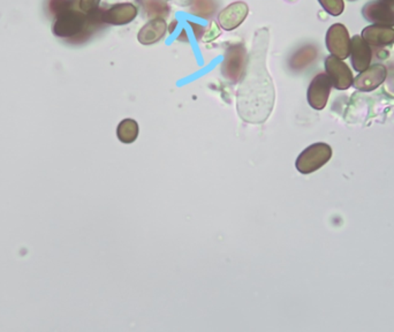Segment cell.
<instances>
[{
  "label": "cell",
  "mask_w": 394,
  "mask_h": 332,
  "mask_svg": "<svg viewBox=\"0 0 394 332\" xmlns=\"http://www.w3.org/2000/svg\"><path fill=\"white\" fill-rule=\"evenodd\" d=\"M190 27H192V33L195 35L196 40L197 38H201L204 36V28L202 25H197V23H194V22H190Z\"/></svg>",
  "instance_id": "44dd1931"
},
{
  "label": "cell",
  "mask_w": 394,
  "mask_h": 332,
  "mask_svg": "<svg viewBox=\"0 0 394 332\" xmlns=\"http://www.w3.org/2000/svg\"><path fill=\"white\" fill-rule=\"evenodd\" d=\"M351 56L352 65L355 71H366L371 64L373 59V50L369 47V44L362 38V36H353L351 40Z\"/></svg>",
  "instance_id": "7c38bea8"
},
{
  "label": "cell",
  "mask_w": 394,
  "mask_h": 332,
  "mask_svg": "<svg viewBox=\"0 0 394 332\" xmlns=\"http://www.w3.org/2000/svg\"><path fill=\"white\" fill-rule=\"evenodd\" d=\"M249 8L243 1H236L225 7L218 14V23L224 30L231 31L243 25L248 16Z\"/></svg>",
  "instance_id": "9c48e42d"
},
{
  "label": "cell",
  "mask_w": 394,
  "mask_h": 332,
  "mask_svg": "<svg viewBox=\"0 0 394 332\" xmlns=\"http://www.w3.org/2000/svg\"><path fill=\"white\" fill-rule=\"evenodd\" d=\"M332 84L328 74L320 73L311 82L308 88L307 98L309 105L315 110H323L329 101Z\"/></svg>",
  "instance_id": "52a82bcc"
},
{
  "label": "cell",
  "mask_w": 394,
  "mask_h": 332,
  "mask_svg": "<svg viewBox=\"0 0 394 332\" xmlns=\"http://www.w3.org/2000/svg\"><path fill=\"white\" fill-rule=\"evenodd\" d=\"M186 33L187 31L185 30V29H183V30L181 31V35L180 36H179V40H183V42H190V40H188V38H186Z\"/></svg>",
  "instance_id": "7402d4cb"
},
{
  "label": "cell",
  "mask_w": 394,
  "mask_h": 332,
  "mask_svg": "<svg viewBox=\"0 0 394 332\" xmlns=\"http://www.w3.org/2000/svg\"><path fill=\"white\" fill-rule=\"evenodd\" d=\"M216 7L217 4L214 3V0H192L190 12L202 19H209L214 16Z\"/></svg>",
  "instance_id": "e0dca14e"
},
{
  "label": "cell",
  "mask_w": 394,
  "mask_h": 332,
  "mask_svg": "<svg viewBox=\"0 0 394 332\" xmlns=\"http://www.w3.org/2000/svg\"><path fill=\"white\" fill-rule=\"evenodd\" d=\"M351 40L347 28L342 23H335L326 33V47L332 56L344 60L351 53Z\"/></svg>",
  "instance_id": "277c9868"
},
{
  "label": "cell",
  "mask_w": 394,
  "mask_h": 332,
  "mask_svg": "<svg viewBox=\"0 0 394 332\" xmlns=\"http://www.w3.org/2000/svg\"><path fill=\"white\" fill-rule=\"evenodd\" d=\"M317 50L316 47L311 45H306L299 49L289 59V67L293 71H301L311 65L313 60L316 59Z\"/></svg>",
  "instance_id": "5bb4252c"
},
{
  "label": "cell",
  "mask_w": 394,
  "mask_h": 332,
  "mask_svg": "<svg viewBox=\"0 0 394 332\" xmlns=\"http://www.w3.org/2000/svg\"><path fill=\"white\" fill-rule=\"evenodd\" d=\"M362 38L369 44L371 50L378 55L384 53L388 57V53L383 52L385 47H392L394 44V28L384 27V25H368L362 31Z\"/></svg>",
  "instance_id": "5b68a950"
},
{
  "label": "cell",
  "mask_w": 394,
  "mask_h": 332,
  "mask_svg": "<svg viewBox=\"0 0 394 332\" xmlns=\"http://www.w3.org/2000/svg\"><path fill=\"white\" fill-rule=\"evenodd\" d=\"M325 71L335 89L346 91L353 86L354 79L351 69L337 57L330 56L326 58Z\"/></svg>",
  "instance_id": "8992f818"
},
{
  "label": "cell",
  "mask_w": 394,
  "mask_h": 332,
  "mask_svg": "<svg viewBox=\"0 0 394 332\" xmlns=\"http://www.w3.org/2000/svg\"><path fill=\"white\" fill-rule=\"evenodd\" d=\"M386 76H388L386 67L381 64H375L369 66L366 71H361L353 81V86L360 91H375L384 82Z\"/></svg>",
  "instance_id": "30bf717a"
},
{
  "label": "cell",
  "mask_w": 394,
  "mask_h": 332,
  "mask_svg": "<svg viewBox=\"0 0 394 332\" xmlns=\"http://www.w3.org/2000/svg\"><path fill=\"white\" fill-rule=\"evenodd\" d=\"M137 16V7L129 3L115 4L102 12L103 22L113 25H127Z\"/></svg>",
  "instance_id": "8fae6325"
},
{
  "label": "cell",
  "mask_w": 394,
  "mask_h": 332,
  "mask_svg": "<svg viewBox=\"0 0 394 332\" xmlns=\"http://www.w3.org/2000/svg\"><path fill=\"white\" fill-rule=\"evenodd\" d=\"M166 31H168V25L165 19L162 18L151 19L139 31L137 40L142 45H152L163 40Z\"/></svg>",
  "instance_id": "4fadbf2b"
},
{
  "label": "cell",
  "mask_w": 394,
  "mask_h": 332,
  "mask_svg": "<svg viewBox=\"0 0 394 332\" xmlns=\"http://www.w3.org/2000/svg\"><path fill=\"white\" fill-rule=\"evenodd\" d=\"M349 1H355V0H349Z\"/></svg>",
  "instance_id": "cb8c5ba5"
},
{
  "label": "cell",
  "mask_w": 394,
  "mask_h": 332,
  "mask_svg": "<svg viewBox=\"0 0 394 332\" xmlns=\"http://www.w3.org/2000/svg\"><path fill=\"white\" fill-rule=\"evenodd\" d=\"M219 35H221V30L218 29V25H216L214 22H212V25H210V27H209L208 30H205L204 40H208L209 42V40H214V38H217Z\"/></svg>",
  "instance_id": "ffe728a7"
},
{
  "label": "cell",
  "mask_w": 394,
  "mask_h": 332,
  "mask_svg": "<svg viewBox=\"0 0 394 332\" xmlns=\"http://www.w3.org/2000/svg\"><path fill=\"white\" fill-rule=\"evenodd\" d=\"M332 157V149L326 143H313L299 155L295 168L300 173L311 174L320 170Z\"/></svg>",
  "instance_id": "7a4b0ae2"
},
{
  "label": "cell",
  "mask_w": 394,
  "mask_h": 332,
  "mask_svg": "<svg viewBox=\"0 0 394 332\" xmlns=\"http://www.w3.org/2000/svg\"><path fill=\"white\" fill-rule=\"evenodd\" d=\"M330 16H338L344 12V0H318Z\"/></svg>",
  "instance_id": "ac0fdd59"
},
{
  "label": "cell",
  "mask_w": 394,
  "mask_h": 332,
  "mask_svg": "<svg viewBox=\"0 0 394 332\" xmlns=\"http://www.w3.org/2000/svg\"><path fill=\"white\" fill-rule=\"evenodd\" d=\"M139 132H140V128H139L137 120L131 118L124 119L118 125L117 137H118L120 142L124 143V144H131V143L137 141Z\"/></svg>",
  "instance_id": "9a60e30c"
},
{
  "label": "cell",
  "mask_w": 394,
  "mask_h": 332,
  "mask_svg": "<svg viewBox=\"0 0 394 332\" xmlns=\"http://www.w3.org/2000/svg\"><path fill=\"white\" fill-rule=\"evenodd\" d=\"M248 64L247 51L243 44H234L227 47L221 65V74L231 84H238L243 80Z\"/></svg>",
  "instance_id": "3957f363"
},
{
  "label": "cell",
  "mask_w": 394,
  "mask_h": 332,
  "mask_svg": "<svg viewBox=\"0 0 394 332\" xmlns=\"http://www.w3.org/2000/svg\"><path fill=\"white\" fill-rule=\"evenodd\" d=\"M267 47L269 31L260 29L255 34L252 55L238 91V111L248 122H263L272 112L274 89L265 65Z\"/></svg>",
  "instance_id": "6da1fadb"
},
{
  "label": "cell",
  "mask_w": 394,
  "mask_h": 332,
  "mask_svg": "<svg viewBox=\"0 0 394 332\" xmlns=\"http://www.w3.org/2000/svg\"><path fill=\"white\" fill-rule=\"evenodd\" d=\"M385 4H388L390 6H394V0H382Z\"/></svg>",
  "instance_id": "603a6c76"
},
{
  "label": "cell",
  "mask_w": 394,
  "mask_h": 332,
  "mask_svg": "<svg viewBox=\"0 0 394 332\" xmlns=\"http://www.w3.org/2000/svg\"><path fill=\"white\" fill-rule=\"evenodd\" d=\"M362 16L366 21L371 22L375 25L393 27L394 11L392 6L385 4L382 0H376L366 4L362 10Z\"/></svg>",
  "instance_id": "ba28073f"
},
{
  "label": "cell",
  "mask_w": 394,
  "mask_h": 332,
  "mask_svg": "<svg viewBox=\"0 0 394 332\" xmlns=\"http://www.w3.org/2000/svg\"><path fill=\"white\" fill-rule=\"evenodd\" d=\"M143 6L151 19H165L170 14V7L165 0H144Z\"/></svg>",
  "instance_id": "2e32d148"
},
{
  "label": "cell",
  "mask_w": 394,
  "mask_h": 332,
  "mask_svg": "<svg viewBox=\"0 0 394 332\" xmlns=\"http://www.w3.org/2000/svg\"><path fill=\"white\" fill-rule=\"evenodd\" d=\"M100 3V0H79V10L86 14H89L98 8Z\"/></svg>",
  "instance_id": "d6986e66"
}]
</instances>
